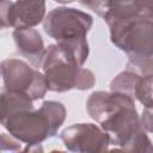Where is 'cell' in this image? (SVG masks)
I'll use <instances>...</instances> for the list:
<instances>
[{
    "label": "cell",
    "instance_id": "obj_1",
    "mask_svg": "<svg viewBox=\"0 0 153 153\" xmlns=\"http://www.w3.org/2000/svg\"><path fill=\"white\" fill-rule=\"evenodd\" d=\"M66 108L62 103L45 100L38 110L23 109L1 118L2 127L26 146L41 145L56 135L66 120Z\"/></svg>",
    "mask_w": 153,
    "mask_h": 153
},
{
    "label": "cell",
    "instance_id": "obj_2",
    "mask_svg": "<svg viewBox=\"0 0 153 153\" xmlns=\"http://www.w3.org/2000/svg\"><path fill=\"white\" fill-rule=\"evenodd\" d=\"M92 17L72 7H56L43 20V29L54 38L78 65L82 66L88 56L86 35L92 27Z\"/></svg>",
    "mask_w": 153,
    "mask_h": 153
},
{
    "label": "cell",
    "instance_id": "obj_3",
    "mask_svg": "<svg viewBox=\"0 0 153 153\" xmlns=\"http://www.w3.org/2000/svg\"><path fill=\"white\" fill-rule=\"evenodd\" d=\"M42 69L48 90L53 92H66L73 88L84 91L96 84L92 71L78 65L59 44H50L47 48Z\"/></svg>",
    "mask_w": 153,
    "mask_h": 153
},
{
    "label": "cell",
    "instance_id": "obj_4",
    "mask_svg": "<svg viewBox=\"0 0 153 153\" xmlns=\"http://www.w3.org/2000/svg\"><path fill=\"white\" fill-rule=\"evenodd\" d=\"M111 42L127 55L153 57V20L108 23Z\"/></svg>",
    "mask_w": 153,
    "mask_h": 153
},
{
    "label": "cell",
    "instance_id": "obj_5",
    "mask_svg": "<svg viewBox=\"0 0 153 153\" xmlns=\"http://www.w3.org/2000/svg\"><path fill=\"white\" fill-rule=\"evenodd\" d=\"M4 88L30 96L33 100L44 98L48 85L44 74L19 59H7L1 62Z\"/></svg>",
    "mask_w": 153,
    "mask_h": 153
},
{
    "label": "cell",
    "instance_id": "obj_6",
    "mask_svg": "<svg viewBox=\"0 0 153 153\" xmlns=\"http://www.w3.org/2000/svg\"><path fill=\"white\" fill-rule=\"evenodd\" d=\"M66 148L76 153H99L109 149L111 137L102 127L93 123H76L61 133Z\"/></svg>",
    "mask_w": 153,
    "mask_h": 153
},
{
    "label": "cell",
    "instance_id": "obj_7",
    "mask_svg": "<svg viewBox=\"0 0 153 153\" xmlns=\"http://www.w3.org/2000/svg\"><path fill=\"white\" fill-rule=\"evenodd\" d=\"M45 18V0H1V26L33 27Z\"/></svg>",
    "mask_w": 153,
    "mask_h": 153
},
{
    "label": "cell",
    "instance_id": "obj_8",
    "mask_svg": "<svg viewBox=\"0 0 153 153\" xmlns=\"http://www.w3.org/2000/svg\"><path fill=\"white\" fill-rule=\"evenodd\" d=\"M104 22L153 20V0H110Z\"/></svg>",
    "mask_w": 153,
    "mask_h": 153
},
{
    "label": "cell",
    "instance_id": "obj_9",
    "mask_svg": "<svg viewBox=\"0 0 153 153\" xmlns=\"http://www.w3.org/2000/svg\"><path fill=\"white\" fill-rule=\"evenodd\" d=\"M17 50L24 56L33 67H42L45 51L44 43L41 33L32 27L27 29H14L12 33Z\"/></svg>",
    "mask_w": 153,
    "mask_h": 153
},
{
    "label": "cell",
    "instance_id": "obj_10",
    "mask_svg": "<svg viewBox=\"0 0 153 153\" xmlns=\"http://www.w3.org/2000/svg\"><path fill=\"white\" fill-rule=\"evenodd\" d=\"M1 118L6 117L10 114H13L18 110L23 109H32L33 108V99L20 92H13L2 90L1 92Z\"/></svg>",
    "mask_w": 153,
    "mask_h": 153
},
{
    "label": "cell",
    "instance_id": "obj_11",
    "mask_svg": "<svg viewBox=\"0 0 153 153\" xmlns=\"http://www.w3.org/2000/svg\"><path fill=\"white\" fill-rule=\"evenodd\" d=\"M140 78H141V75H139L137 73L129 71V69H126L111 80L110 90L115 91V92L127 93L134 98L135 87H136V84H137Z\"/></svg>",
    "mask_w": 153,
    "mask_h": 153
},
{
    "label": "cell",
    "instance_id": "obj_12",
    "mask_svg": "<svg viewBox=\"0 0 153 153\" xmlns=\"http://www.w3.org/2000/svg\"><path fill=\"white\" fill-rule=\"evenodd\" d=\"M126 69L133 71L141 76L153 74V57L141 55H128Z\"/></svg>",
    "mask_w": 153,
    "mask_h": 153
},
{
    "label": "cell",
    "instance_id": "obj_13",
    "mask_svg": "<svg viewBox=\"0 0 153 153\" xmlns=\"http://www.w3.org/2000/svg\"><path fill=\"white\" fill-rule=\"evenodd\" d=\"M134 99H137L143 106L153 102V74L139 79L134 92Z\"/></svg>",
    "mask_w": 153,
    "mask_h": 153
},
{
    "label": "cell",
    "instance_id": "obj_14",
    "mask_svg": "<svg viewBox=\"0 0 153 153\" xmlns=\"http://www.w3.org/2000/svg\"><path fill=\"white\" fill-rule=\"evenodd\" d=\"M124 152H153V145L146 134V130L137 133L134 139L123 148Z\"/></svg>",
    "mask_w": 153,
    "mask_h": 153
},
{
    "label": "cell",
    "instance_id": "obj_15",
    "mask_svg": "<svg viewBox=\"0 0 153 153\" xmlns=\"http://www.w3.org/2000/svg\"><path fill=\"white\" fill-rule=\"evenodd\" d=\"M79 2L81 5L88 7L90 10L96 12L99 17L103 18L108 12V7H109L110 0H79Z\"/></svg>",
    "mask_w": 153,
    "mask_h": 153
},
{
    "label": "cell",
    "instance_id": "obj_16",
    "mask_svg": "<svg viewBox=\"0 0 153 153\" xmlns=\"http://www.w3.org/2000/svg\"><path fill=\"white\" fill-rule=\"evenodd\" d=\"M140 122H141V126L143 127V129L146 131L153 133V102L145 105Z\"/></svg>",
    "mask_w": 153,
    "mask_h": 153
},
{
    "label": "cell",
    "instance_id": "obj_17",
    "mask_svg": "<svg viewBox=\"0 0 153 153\" xmlns=\"http://www.w3.org/2000/svg\"><path fill=\"white\" fill-rule=\"evenodd\" d=\"M0 143H1V151H11V152H17L20 151V141L17 140L16 137H13L12 135H6V134H1L0 136Z\"/></svg>",
    "mask_w": 153,
    "mask_h": 153
},
{
    "label": "cell",
    "instance_id": "obj_18",
    "mask_svg": "<svg viewBox=\"0 0 153 153\" xmlns=\"http://www.w3.org/2000/svg\"><path fill=\"white\" fill-rule=\"evenodd\" d=\"M54 1H56L59 4H71V2H74L76 0H54Z\"/></svg>",
    "mask_w": 153,
    "mask_h": 153
}]
</instances>
